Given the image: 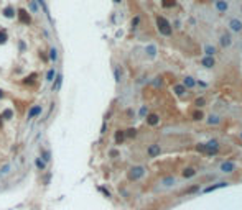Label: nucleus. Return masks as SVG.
<instances>
[{"mask_svg":"<svg viewBox=\"0 0 242 210\" xmlns=\"http://www.w3.org/2000/svg\"><path fill=\"white\" fill-rule=\"evenodd\" d=\"M155 21H156V30H158V33H160L161 36H171L173 35L171 23H170L163 15H156Z\"/></svg>","mask_w":242,"mask_h":210,"instance_id":"f257e3e1","label":"nucleus"},{"mask_svg":"<svg viewBox=\"0 0 242 210\" xmlns=\"http://www.w3.org/2000/svg\"><path fill=\"white\" fill-rule=\"evenodd\" d=\"M143 174H145V168H143V166H134V168H130L127 177H129L130 181H139L140 177H143Z\"/></svg>","mask_w":242,"mask_h":210,"instance_id":"f03ea898","label":"nucleus"},{"mask_svg":"<svg viewBox=\"0 0 242 210\" xmlns=\"http://www.w3.org/2000/svg\"><path fill=\"white\" fill-rule=\"evenodd\" d=\"M204 153L206 154H217L219 153V141L217 140H209L208 143H204Z\"/></svg>","mask_w":242,"mask_h":210,"instance_id":"7ed1b4c3","label":"nucleus"},{"mask_svg":"<svg viewBox=\"0 0 242 210\" xmlns=\"http://www.w3.org/2000/svg\"><path fill=\"white\" fill-rule=\"evenodd\" d=\"M227 28H229L232 33H242V20L237 17L231 18V20L227 21Z\"/></svg>","mask_w":242,"mask_h":210,"instance_id":"20e7f679","label":"nucleus"},{"mask_svg":"<svg viewBox=\"0 0 242 210\" xmlns=\"http://www.w3.org/2000/svg\"><path fill=\"white\" fill-rule=\"evenodd\" d=\"M214 7H216V10L221 13V15H224V13L229 10V3L226 2V0H216L214 2Z\"/></svg>","mask_w":242,"mask_h":210,"instance_id":"39448f33","label":"nucleus"},{"mask_svg":"<svg viewBox=\"0 0 242 210\" xmlns=\"http://www.w3.org/2000/svg\"><path fill=\"white\" fill-rule=\"evenodd\" d=\"M232 45V40H231V35L229 33H222L219 36V46L221 48H229Z\"/></svg>","mask_w":242,"mask_h":210,"instance_id":"423d86ee","label":"nucleus"},{"mask_svg":"<svg viewBox=\"0 0 242 210\" xmlns=\"http://www.w3.org/2000/svg\"><path fill=\"white\" fill-rule=\"evenodd\" d=\"M201 66L206 69H212L216 66V59L212 58V56H204V58L201 59Z\"/></svg>","mask_w":242,"mask_h":210,"instance_id":"0eeeda50","label":"nucleus"},{"mask_svg":"<svg viewBox=\"0 0 242 210\" xmlns=\"http://www.w3.org/2000/svg\"><path fill=\"white\" fill-rule=\"evenodd\" d=\"M234 169H236V164L232 163V161H226V163H222V164L219 166V171H221V173H226V174L232 173Z\"/></svg>","mask_w":242,"mask_h":210,"instance_id":"6e6552de","label":"nucleus"},{"mask_svg":"<svg viewBox=\"0 0 242 210\" xmlns=\"http://www.w3.org/2000/svg\"><path fill=\"white\" fill-rule=\"evenodd\" d=\"M41 112H43V108H41V105H33L30 108V112H28V120H31V118H35L38 115H41Z\"/></svg>","mask_w":242,"mask_h":210,"instance_id":"1a4fd4ad","label":"nucleus"},{"mask_svg":"<svg viewBox=\"0 0 242 210\" xmlns=\"http://www.w3.org/2000/svg\"><path fill=\"white\" fill-rule=\"evenodd\" d=\"M148 156L150 158H155V156H158L160 153H161V146L160 145H151V146H148Z\"/></svg>","mask_w":242,"mask_h":210,"instance_id":"9d476101","label":"nucleus"},{"mask_svg":"<svg viewBox=\"0 0 242 210\" xmlns=\"http://www.w3.org/2000/svg\"><path fill=\"white\" fill-rule=\"evenodd\" d=\"M183 85H184V89H193L194 85H196V79L191 77V76H186V77L183 79Z\"/></svg>","mask_w":242,"mask_h":210,"instance_id":"9b49d317","label":"nucleus"},{"mask_svg":"<svg viewBox=\"0 0 242 210\" xmlns=\"http://www.w3.org/2000/svg\"><path fill=\"white\" fill-rule=\"evenodd\" d=\"M158 122H160V117L156 115V113H150V115H147V123H148L150 126L158 125Z\"/></svg>","mask_w":242,"mask_h":210,"instance_id":"f8f14e48","label":"nucleus"},{"mask_svg":"<svg viewBox=\"0 0 242 210\" xmlns=\"http://www.w3.org/2000/svg\"><path fill=\"white\" fill-rule=\"evenodd\" d=\"M216 52H217V49L214 45H204V56H212L214 58Z\"/></svg>","mask_w":242,"mask_h":210,"instance_id":"ddd939ff","label":"nucleus"},{"mask_svg":"<svg viewBox=\"0 0 242 210\" xmlns=\"http://www.w3.org/2000/svg\"><path fill=\"white\" fill-rule=\"evenodd\" d=\"M18 18H20V21L22 23H25V25H28L31 20H30V15L25 12V10H18Z\"/></svg>","mask_w":242,"mask_h":210,"instance_id":"4468645a","label":"nucleus"},{"mask_svg":"<svg viewBox=\"0 0 242 210\" xmlns=\"http://www.w3.org/2000/svg\"><path fill=\"white\" fill-rule=\"evenodd\" d=\"M206 123L208 125H219L221 123V117L219 115H209L206 118Z\"/></svg>","mask_w":242,"mask_h":210,"instance_id":"2eb2a0df","label":"nucleus"},{"mask_svg":"<svg viewBox=\"0 0 242 210\" xmlns=\"http://www.w3.org/2000/svg\"><path fill=\"white\" fill-rule=\"evenodd\" d=\"M227 185H229V182H219V184L211 185V187H206V189H204V192H212V190H216V189H222V187H227Z\"/></svg>","mask_w":242,"mask_h":210,"instance_id":"dca6fc26","label":"nucleus"},{"mask_svg":"<svg viewBox=\"0 0 242 210\" xmlns=\"http://www.w3.org/2000/svg\"><path fill=\"white\" fill-rule=\"evenodd\" d=\"M178 5L176 0H161V7L163 8H175Z\"/></svg>","mask_w":242,"mask_h":210,"instance_id":"f3484780","label":"nucleus"},{"mask_svg":"<svg viewBox=\"0 0 242 210\" xmlns=\"http://www.w3.org/2000/svg\"><path fill=\"white\" fill-rule=\"evenodd\" d=\"M173 90H175V94H176V95H184V94H186V89H184L183 84H176Z\"/></svg>","mask_w":242,"mask_h":210,"instance_id":"a211bd4d","label":"nucleus"},{"mask_svg":"<svg viewBox=\"0 0 242 210\" xmlns=\"http://www.w3.org/2000/svg\"><path fill=\"white\" fill-rule=\"evenodd\" d=\"M147 54H148V58H155L156 56V46H153V45L147 46Z\"/></svg>","mask_w":242,"mask_h":210,"instance_id":"6ab92c4d","label":"nucleus"},{"mask_svg":"<svg viewBox=\"0 0 242 210\" xmlns=\"http://www.w3.org/2000/svg\"><path fill=\"white\" fill-rule=\"evenodd\" d=\"M3 17H7V18H13V17H15V10H13L12 7L3 8Z\"/></svg>","mask_w":242,"mask_h":210,"instance_id":"aec40b11","label":"nucleus"},{"mask_svg":"<svg viewBox=\"0 0 242 210\" xmlns=\"http://www.w3.org/2000/svg\"><path fill=\"white\" fill-rule=\"evenodd\" d=\"M196 174V171H194L193 168H186L183 171V177H186V179H189V177H193V176Z\"/></svg>","mask_w":242,"mask_h":210,"instance_id":"412c9836","label":"nucleus"},{"mask_svg":"<svg viewBox=\"0 0 242 210\" xmlns=\"http://www.w3.org/2000/svg\"><path fill=\"white\" fill-rule=\"evenodd\" d=\"M35 164H36V168L40 169V171H45V169H46V163H45L43 159H41V158H36Z\"/></svg>","mask_w":242,"mask_h":210,"instance_id":"4be33fe9","label":"nucleus"},{"mask_svg":"<svg viewBox=\"0 0 242 210\" xmlns=\"http://www.w3.org/2000/svg\"><path fill=\"white\" fill-rule=\"evenodd\" d=\"M124 138H125V133L122 131V130H119L115 133V143H117V145H120V143L124 141Z\"/></svg>","mask_w":242,"mask_h":210,"instance_id":"5701e85b","label":"nucleus"},{"mask_svg":"<svg viewBox=\"0 0 242 210\" xmlns=\"http://www.w3.org/2000/svg\"><path fill=\"white\" fill-rule=\"evenodd\" d=\"M203 118H204V113H203L201 110H194L193 112V120L199 122V120H203Z\"/></svg>","mask_w":242,"mask_h":210,"instance_id":"b1692460","label":"nucleus"},{"mask_svg":"<svg viewBox=\"0 0 242 210\" xmlns=\"http://www.w3.org/2000/svg\"><path fill=\"white\" fill-rule=\"evenodd\" d=\"M50 59L51 61L58 59V49H56V48H51V49H50Z\"/></svg>","mask_w":242,"mask_h":210,"instance_id":"393cba45","label":"nucleus"},{"mask_svg":"<svg viewBox=\"0 0 242 210\" xmlns=\"http://www.w3.org/2000/svg\"><path fill=\"white\" fill-rule=\"evenodd\" d=\"M7 40H8L7 31H5V30H2V31H0V45H3V43H5Z\"/></svg>","mask_w":242,"mask_h":210,"instance_id":"a878e982","label":"nucleus"},{"mask_svg":"<svg viewBox=\"0 0 242 210\" xmlns=\"http://www.w3.org/2000/svg\"><path fill=\"white\" fill-rule=\"evenodd\" d=\"M61 84H63V76H58V77H56V84H54V90H59Z\"/></svg>","mask_w":242,"mask_h":210,"instance_id":"bb28decb","label":"nucleus"},{"mask_svg":"<svg viewBox=\"0 0 242 210\" xmlns=\"http://www.w3.org/2000/svg\"><path fill=\"white\" fill-rule=\"evenodd\" d=\"M41 158H43V161H45V163H50V159H51L50 151H41Z\"/></svg>","mask_w":242,"mask_h":210,"instance_id":"cd10ccee","label":"nucleus"},{"mask_svg":"<svg viewBox=\"0 0 242 210\" xmlns=\"http://www.w3.org/2000/svg\"><path fill=\"white\" fill-rule=\"evenodd\" d=\"M204 103H206V99L204 97H198L196 100H194V105H198V107H203Z\"/></svg>","mask_w":242,"mask_h":210,"instance_id":"c85d7f7f","label":"nucleus"},{"mask_svg":"<svg viewBox=\"0 0 242 210\" xmlns=\"http://www.w3.org/2000/svg\"><path fill=\"white\" fill-rule=\"evenodd\" d=\"M135 135H137V130H135V128H129V130L125 131V136H129V138H134Z\"/></svg>","mask_w":242,"mask_h":210,"instance_id":"c756f323","label":"nucleus"},{"mask_svg":"<svg viewBox=\"0 0 242 210\" xmlns=\"http://www.w3.org/2000/svg\"><path fill=\"white\" fill-rule=\"evenodd\" d=\"M114 77H115V82H120V71H119V68H114Z\"/></svg>","mask_w":242,"mask_h":210,"instance_id":"7c9ffc66","label":"nucleus"},{"mask_svg":"<svg viewBox=\"0 0 242 210\" xmlns=\"http://www.w3.org/2000/svg\"><path fill=\"white\" fill-rule=\"evenodd\" d=\"M53 77H54V69H50L48 74H46V80H48V82H51V80H53Z\"/></svg>","mask_w":242,"mask_h":210,"instance_id":"2f4dec72","label":"nucleus"},{"mask_svg":"<svg viewBox=\"0 0 242 210\" xmlns=\"http://www.w3.org/2000/svg\"><path fill=\"white\" fill-rule=\"evenodd\" d=\"M139 23H140V17L137 15V17H134V20H132V28L135 30V28L139 26Z\"/></svg>","mask_w":242,"mask_h":210,"instance_id":"473e14b6","label":"nucleus"},{"mask_svg":"<svg viewBox=\"0 0 242 210\" xmlns=\"http://www.w3.org/2000/svg\"><path fill=\"white\" fill-rule=\"evenodd\" d=\"M38 3H40L41 7H43V12L46 13V15L50 17V12H48V7H46V3H45V0H38Z\"/></svg>","mask_w":242,"mask_h":210,"instance_id":"72a5a7b5","label":"nucleus"},{"mask_svg":"<svg viewBox=\"0 0 242 210\" xmlns=\"http://www.w3.org/2000/svg\"><path fill=\"white\" fill-rule=\"evenodd\" d=\"M10 168H12L10 164H5V166L2 168V171H0V174H8V173H10Z\"/></svg>","mask_w":242,"mask_h":210,"instance_id":"f704fd0d","label":"nucleus"},{"mask_svg":"<svg viewBox=\"0 0 242 210\" xmlns=\"http://www.w3.org/2000/svg\"><path fill=\"white\" fill-rule=\"evenodd\" d=\"M173 182H175V179H173V177H167V179L163 181V184H165V185H173Z\"/></svg>","mask_w":242,"mask_h":210,"instance_id":"c9c22d12","label":"nucleus"},{"mask_svg":"<svg viewBox=\"0 0 242 210\" xmlns=\"http://www.w3.org/2000/svg\"><path fill=\"white\" fill-rule=\"evenodd\" d=\"M171 28H178V30H179V28H181V20H175Z\"/></svg>","mask_w":242,"mask_h":210,"instance_id":"e433bc0d","label":"nucleus"},{"mask_svg":"<svg viewBox=\"0 0 242 210\" xmlns=\"http://www.w3.org/2000/svg\"><path fill=\"white\" fill-rule=\"evenodd\" d=\"M35 77H36V74H31L30 77H26V79H25V82H26V84H31L33 80H35Z\"/></svg>","mask_w":242,"mask_h":210,"instance_id":"4c0bfd02","label":"nucleus"},{"mask_svg":"<svg viewBox=\"0 0 242 210\" xmlns=\"http://www.w3.org/2000/svg\"><path fill=\"white\" fill-rule=\"evenodd\" d=\"M147 113H148V110H147V107H142V108H140V112H139V115H140V117H145Z\"/></svg>","mask_w":242,"mask_h":210,"instance_id":"58836bf2","label":"nucleus"},{"mask_svg":"<svg viewBox=\"0 0 242 210\" xmlns=\"http://www.w3.org/2000/svg\"><path fill=\"white\" fill-rule=\"evenodd\" d=\"M3 118H12V110H5V112H3Z\"/></svg>","mask_w":242,"mask_h":210,"instance_id":"ea45409f","label":"nucleus"},{"mask_svg":"<svg viewBox=\"0 0 242 210\" xmlns=\"http://www.w3.org/2000/svg\"><path fill=\"white\" fill-rule=\"evenodd\" d=\"M155 85H161V77H155Z\"/></svg>","mask_w":242,"mask_h":210,"instance_id":"a19ab883","label":"nucleus"},{"mask_svg":"<svg viewBox=\"0 0 242 210\" xmlns=\"http://www.w3.org/2000/svg\"><path fill=\"white\" fill-rule=\"evenodd\" d=\"M31 10H33V12H36V10H38V8H36V3H35V2H31Z\"/></svg>","mask_w":242,"mask_h":210,"instance_id":"79ce46f5","label":"nucleus"},{"mask_svg":"<svg viewBox=\"0 0 242 210\" xmlns=\"http://www.w3.org/2000/svg\"><path fill=\"white\" fill-rule=\"evenodd\" d=\"M2 97H3V90H0V99H2Z\"/></svg>","mask_w":242,"mask_h":210,"instance_id":"37998d69","label":"nucleus"},{"mask_svg":"<svg viewBox=\"0 0 242 210\" xmlns=\"http://www.w3.org/2000/svg\"><path fill=\"white\" fill-rule=\"evenodd\" d=\"M120 2H122V0H114V3H120Z\"/></svg>","mask_w":242,"mask_h":210,"instance_id":"c03bdc74","label":"nucleus"},{"mask_svg":"<svg viewBox=\"0 0 242 210\" xmlns=\"http://www.w3.org/2000/svg\"><path fill=\"white\" fill-rule=\"evenodd\" d=\"M209 2H212V3H214V2H216V0H209Z\"/></svg>","mask_w":242,"mask_h":210,"instance_id":"a18cd8bd","label":"nucleus"},{"mask_svg":"<svg viewBox=\"0 0 242 210\" xmlns=\"http://www.w3.org/2000/svg\"><path fill=\"white\" fill-rule=\"evenodd\" d=\"M240 138H242V133H240Z\"/></svg>","mask_w":242,"mask_h":210,"instance_id":"49530a36","label":"nucleus"},{"mask_svg":"<svg viewBox=\"0 0 242 210\" xmlns=\"http://www.w3.org/2000/svg\"><path fill=\"white\" fill-rule=\"evenodd\" d=\"M0 120H2V118H0ZM0 125H2V123H0Z\"/></svg>","mask_w":242,"mask_h":210,"instance_id":"de8ad7c7","label":"nucleus"}]
</instances>
